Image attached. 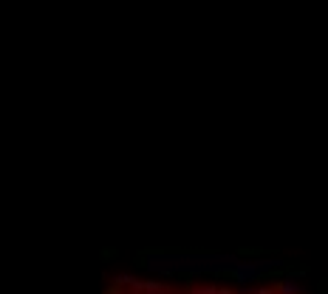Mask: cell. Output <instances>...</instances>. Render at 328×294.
Returning a JSON list of instances; mask_svg holds the SVG:
<instances>
[{"mask_svg": "<svg viewBox=\"0 0 328 294\" xmlns=\"http://www.w3.org/2000/svg\"><path fill=\"white\" fill-rule=\"evenodd\" d=\"M238 263H241L238 255H215V252H150V255H145L147 272H156V275H173V272H187V275L232 272Z\"/></svg>", "mask_w": 328, "mask_h": 294, "instance_id": "1", "label": "cell"}, {"mask_svg": "<svg viewBox=\"0 0 328 294\" xmlns=\"http://www.w3.org/2000/svg\"><path fill=\"white\" fill-rule=\"evenodd\" d=\"M280 263H283V260H241V263L232 269V277H235L241 286H249L255 277H261L263 272H269V269H277Z\"/></svg>", "mask_w": 328, "mask_h": 294, "instance_id": "2", "label": "cell"}, {"mask_svg": "<svg viewBox=\"0 0 328 294\" xmlns=\"http://www.w3.org/2000/svg\"><path fill=\"white\" fill-rule=\"evenodd\" d=\"M142 291H145V294H158V291H164V283H158V280H142Z\"/></svg>", "mask_w": 328, "mask_h": 294, "instance_id": "4", "label": "cell"}, {"mask_svg": "<svg viewBox=\"0 0 328 294\" xmlns=\"http://www.w3.org/2000/svg\"><path fill=\"white\" fill-rule=\"evenodd\" d=\"M277 291H280V294H300V291H303V283H300V272H292V275H286L283 280L277 283Z\"/></svg>", "mask_w": 328, "mask_h": 294, "instance_id": "3", "label": "cell"}, {"mask_svg": "<svg viewBox=\"0 0 328 294\" xmlns=\"http://www.w3.org/2000/svg\"><path fill=\"white\" fill-rule=\"evenodd\" d=\"M108 294H119V291H113V288H110V291H108Z\"/></svg>", "mask_w": 328, "mask_h": 294, "instance_id": "5", "label": "cell"}]
</instances>
